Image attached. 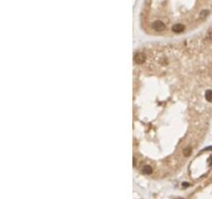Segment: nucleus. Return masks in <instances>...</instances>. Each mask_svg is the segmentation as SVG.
<instances>
[{"mask_svg":"<svg viewBox=\"0 0 212 199\" xmlns=\"http://www.w3.org/2000/svg\"><path fill=\"white\" fill-rule=\"evenodd\" d=\"M208 14H209V11H208L207 9H203V10H201V12H200V15H199V18H200L201 20H204V19L208 16Z\"/></svg>","mask_w":212,"mask_h":199,"instance_id":"39448f33","label":"nucleus"},{"mask_svg":"<svg viewBox=\"0 0 212 199\" xmlns=\"http://www.w3.org/2000/svg\"><path fill=\"white\" fill-rule=\"evenodd\" d=\"M173 31L175 33H180V32H182L183 31V29H184V26L182 24H176L173 26Z\"/></svg>","mask_w":212,"mask_h":199,"instance_id":"7ed1b4c3","label":"nucleus"},{"mask_svg":"<svg viewBox=\"0 0 212 199\" xmlns=\"http://www.w3.org/2000/svg\"><path fill=\"white\" fill-rule=\"evenodd\" d=\"M151 26H152V28L155 30V31H158V32L162 31V30H164V28H165L164 23L161 22V21H155V22L152 23Z\"/></svg>","mask_w":212,"mask_h":199,"instance_id":"f03ea898","label":"nucleus"},{"mask_svg":"<svg viewBox=\"0 0 212 199\" xmlns=\"http://www.w3.org/2000/svg\"><path fill=\"white\" fill-rule=\"evenodd\" d=\"M142 172H143V174L149 175V174L152 173V168H151L149 165H145V166H143V168H142Z\"/></svg>","mask_w":212,"mask_h":199,"instance_id":"20e7f679","label":"nucleus"},{"mask_svg":"<svg viewBox=\"0 0 212 199\" xmlns=\"http://www.w3.org/2000/svg\"><path fill=\"white\" fill-rule=\"evenodd\" d=\"M145 60H146V54L143 53V52H139L134 55V61H135V63H138V64H142L145 62Z\"/></svg>","mask_w":212,"mask_h":199,"instance_id":"f257e3e1","label":"nucleus"},{"mask_svg":"<svg viewBox=\"0 0 212 199\" xmlns=\"http://www.w3.org/2000/svg\"><path fill=\"white\" fill-rule=\"evenodd\" d=\"M191 154V148H189V147H187V148H185L184 149V155L187 157V156H189Z\"/></svg>","mask_w":212,"mask_h":199,"instance_id":"0eeeda50","label":"nucleus"},{"mask_svg":"<svg viewBox=\"0 0 212 199\" xmlns=\"http://www.w3.org/2000/svg\"><path fill=\"white\" fill-rule=\"evenodd\" d=\"M205 98L208 102H212V90H207L205 94Z\"/></svg>","mask_w":212,"mask_h":199,"instance_id":"423d86ee","label":"nucleus"}]
</instances>
